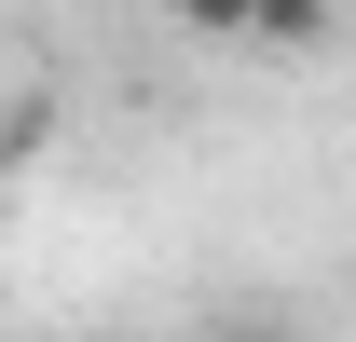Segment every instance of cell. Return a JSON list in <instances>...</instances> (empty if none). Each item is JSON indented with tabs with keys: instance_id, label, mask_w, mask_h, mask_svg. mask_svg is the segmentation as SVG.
Returning <instances> with one entry per match:
<instances>
[{
	"instance_id": "obj_1",
	"label": "cell",
	"mask_w": 356,
	"mask_h": 342,
	"mask_svg": "<svg viewBox=\"0 0 356 342\" xmlns=\"http://www.w3.org/2000/svg\"><path fill=\"white\" fill-rule=\"evenodd\" d=\"M247 42H288V55L329 42V0H247Z\"/></svg>"
},
{
	"instance_id": "obj_2",
	"label": "cell",
	"mask_w": 356,
	"mask_h": 342,
	"mask_svg": "<svg viewBox=\"0 0 356 342\" xmlns=\"http://www.w3.org/2000/svg\"><path fill=\"white\" fill-rule=\"evenodd\" d=\"M178 28H206V42H247V0H165Z\"/></svg>"
},
{
	"instance_id": "obj_3",
	"label": "cell",
	"mask_w": 356,
	"mask_h": 342,
	"mask_svg": "<svg viewBox=\"0 0 356 342\" xmlns=\"http://www.w3.org/2000/svg\"><path fill=\"white\" fill-rule=\"evenodd\" d=\"M220 342H302V329H274V315H233V329Z\"/></svg>"
},
{
	"instance_id": "obj_4",
	"label": "cell",
	"mask_w": 356,
	"mask_h": 342,
	"mask_svg": "<svg viewBox=\"0 0 356 342\" xmlns=\"http://www.w3.org/2000/svg\"><path fill=\"white\" fill-rule=\"evenodd\" d=\"M0 165H14V151H0Z\"/></svg>"
}]
</instances>
